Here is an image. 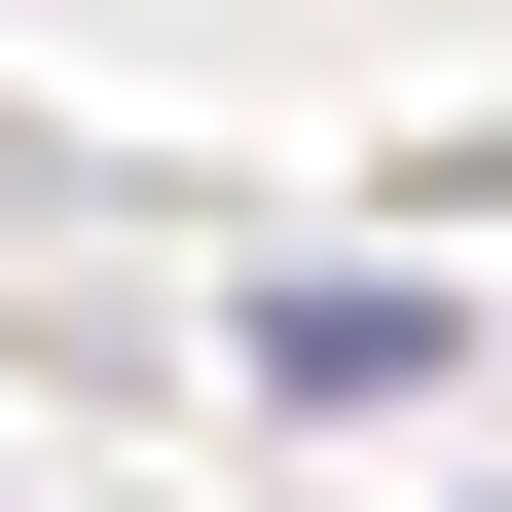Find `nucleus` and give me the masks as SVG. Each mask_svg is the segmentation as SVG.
<instances>
[{
  "label": "nucleus",
  "mask_w": 512,
  "mask_h": 512,
  "mask_svg": "<svg viewBox=\"0 0 512 512\" xmlns=\"http://www.w3.org/2000/svg\"><path fill=\"white\" fill-rule=\"evenodd\" d=\"M256 366H293V403H439V293H403V256H330V293H256Z\"/></svg>",
  "instance_id": "obj_1"
}]
</instances>
